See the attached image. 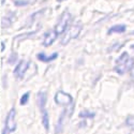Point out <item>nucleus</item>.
I'll return each instance as SVG.
<instances>
[{
	"label": "nucleus",
	"mask_w": 134,
	"mask_h": 134,
	"mask_svg": "<svg viewBox=\"0 0 134 134\" xmlns=\"http://www.w3.org/2000/svg\"><path fill=\"white\" fill-rule=\"evenodd\" d=\"M133 66H134V59L130 57L127 52H125V53H122L119 57L117 58L115 71L118 74L122 75V74H125L126 72L132 70Z\"/></svg>",
	"instance_id": "obj_1"
},
{
	"label": "nucleus",
	"mask_w": 134,
	"mask_h": 134,
	"mask_svg": "<svg viewBox=\"0 0 134 134\" xmlns=\"http://www.w3.org/2000/svg\"><path fill=\"white\" fill-rule=\"evenodd\" d=\"M70 20H71V14H70V12H68V11H64V12L61 14L59 20L57 21V24H56L55 29H54L58 36L59 35H62V33L65 31L66 27H68V25L70 24Z\"/></svg>",
	"instance_id": "obj_2"
},
{
	"label": "nucleus",
	"mask_w": 134,
	"mask_h": 134,
	"mask_svg": "<svg viewBox=\"0 0 134 134\" xmlns=\"http://www.w3.org/2000/svg\"><path fill=\"white\" fill-rule=\"evenodd\" d=\"M82 31V26L81 25H75V26H72L68 31L65 32V35L63 37V39L61 40V44L64 45V44H68L70 40L72 39H75L79 37V35Z\"/></svg>",
	"instance_id": "obj_3"
},
{
	"label": "nucleus",
	"mask_w": 134,
	"mask_h": 134,
	"mask_svg": "<svg viewBox=\"0 0 134 134\" xmlns=\"http://www.w3.org/2000/svg\"><path fill=\"white\" fill-rule=\"evenodd\" d=\"M72 101H73L72 97L69 93H65L61 90L55 94V102L60 106H66V105L71 104Z\"/></svg>",
	"instance_id": "obj_4"
},
{
	"label": "nucleus",
	"mask_w": 134,
	"mask_h": 134,
	"mask_svg": "<svg viewBox=\"0 0 134 134\" xmlns=\"http://www.w3.org/2000/svg\"><path fill=\"white\" fill-rule=\"evenodd\" d=\"M58 35L56 33L55 30H51L48 32L45 33V36H44V41H43V45L44 46H51L52 44L56 41V39H57Z\"/></svg>",
	"instance_id": "obj_5"
},
{
	"label": "nucleus",
	"mask_w": 134,
	"mask_h": 134,
	"mask_svg": "<svg viewBox=\"0 0 134 134\" xmlns=\"http://www.w3.org/2000/svg\"><path fill=\"white\" fill-rule=\"evenodd\" d=\"M37 58L42 62H51V61L58 58V53H54L51 56H46L44 53H40L37 55Z\"/></svg>",
	"instance_id": "obj_6"
},
{
	"label": "nucleus",
	"mask_w": 134,
	"mask_h": 134,
	"mask_svg": "<svg viewBox=\"0 0 134 134\" xmlns=\"http://www.w3.org/2000/svg\"><path fill=\"white\" fill-rule=\"evenodd\" d=\"M14 115H15V110H14V109H12V110L10 111V114H9L8 118H7V126H8V128H9V130H10L11 132L15 130V124H14Z\"/></svg>",
	"instance_id": "obj_7"
},
{
	"label": "nucleus",
	"mask_w": 134,
	"mask_h": 134,
	"mask_svg": "<svg viewBox=\"0 0 134 134\" xmlns=\"http://www.w3.org/2000/svg\"><path fill=\"white\" fill-rule=\"evenodd\" d=\"M28 65H29L28 62H26V61H20V62L18 63V65L16 66L14 73H15L16 75L21 76V75H23V74L26 72V70L28 69Z\"/></svg>",
	"instance_id": "obj_8"
},
{
	"label": "nucleus",
	"mask_w": 134,
	"mask_h": 134,
	"mask_svg": "<svg viewBox=\"0 0 134 134\" xmlns=\"http://www.w3.org/2000/svg\"><path fill=\"white\" fill-rule=\"evenodd\" d=\"M126 30H127L126 25H114L108 29L107 33L108 35H113V33H124V32H126Z\"/></svg>",
	"instance_id": "obj_9"
},
{
	"label": "nucleus",
	"mask_w": 134,
	"mask_h": 134,
	"mask_svg": "<svg viewBox=\"0 0 134 134\" xmlns=\"http://www.w3.org/2000/svg\"><path fill=\"white\" fill-rule=\"evenodd\" d=\"M42 124L45 128L46 131L49 130V117H48V113L46 110H43V115H42Z\"/></svg>",
	"instance_id": "obj_10"
},
{
	"label": "nucleus",
	"mask_w": 134,
	"mask_h": 134,
	"mask_svg": "<svg viewBox=\"0 0 134 134\" xmlns=\"http://www.w3.org/2000/svg\"><path fill=\"white\" fill-rule=\"evenodd\" d=\"M94 115H96V114L93 113V111H89V110H87V109L82 110L81 113H80V117H81V118H93Z\"/></svg>",
	"instance_id": "obj_11"
},
{
	"label": "nucleus",
	"mask_w": 134,
	"mask_h": 134,
	"mask_svg": "<svg viewBox=\"0 0 134 134\" xmlns=\"http://www.w3.org/2000/svg\"><path fill=\"white\" fill-rule=\"evenodd\" d=\"M39 98H40V107L43 108L46 102V93L45 92H40L39 93Z\"/></svg>",
	"instance_id": "obj_12"
},
{
	"label": "nucleus",
	"mask_w": 134,
	"mask_h": 134,
	"mask_svg": "<svg viewBox=\"0 0 134 134\" xmlns=\"http://www.w3.org/2000/svg\"><path fill=\"white\" fill-rule=\"evenodd\" d=\"M29 96H30V93H29V92H26L25 94H23V97L20 98V101H19L20 105H25V104H27L28 100H29Z\"/></svg>",
	"instance_id": "obj_13"
},
{
	"label": "nucleus",
	"mask_w": 134,
	"mask_h": 134,
	"mask_svg": "<svg viewBox=\"0 0 134 134\" xmlns=\"http://www.w3.org/2000/svg\"><path fill=\"white\" fill-rule=\"evenodd\" d=\"M126 124H127L129 127H134V115H130V116L127 118Z\"/></svg>",
	"instance_id": "obj_14"
},
{
	"label": "nucleus",
	"mask_w": 134,
	"mask_h": 134,
	"mask_svg": "<svg viewBox=\"0 0 134 134\" xmlns=\"http://www.w3.org/2000/svg\"><path fill=\"white\" fill-rule=\"evenodd\" d=\"M58 1H59V2H62V1H64V0H58Z\"/></svg>",
	"instance_id": "obj_15"
},
{
	"label": "nucleus",
	"mask_w": 134,
	"mask_h": 134,
	"mask_svg": "<svg viewBox=\"0 0 134 134\" xmlns=\"http://www.w3.org/2000/svg\"><path fill=\"white\" fill-rule=\"evenodd\" d=\"M131 48H132V49H134V45H132V46H131Z\"/></svg>",
	"instance_id": "obj_16"
},
{
	"label": "nucleus",
	"mask_w": 134,
	"mask_h": 134,
	"mask_svg": "<svg viewBox=\"0 0 134 134\" xmlns=\"http://www.w3.org/2000/svg\"><path fill=\"white\" fill-rule=\"evenodd\" d=\"M2 134H5V131H4V132H3V133H2Z\"/></svg>",
	"instance_id": "obj_17"
}]
</instances>
